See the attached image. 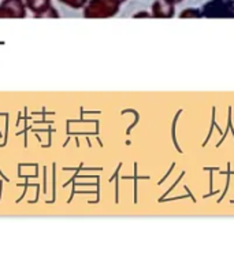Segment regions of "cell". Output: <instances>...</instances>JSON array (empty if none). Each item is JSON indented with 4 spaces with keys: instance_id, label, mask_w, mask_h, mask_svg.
Instances as JSON below:
<instances>
[{
    "instance_id": "6da1fadb",
    "label": "cell",
    "mask_w": 234,
    "mask_h": 263,
    "mask_svg": "<svg viewBox=\"0 0 234 263\" xmlns=\"http://www.w3.org/2000/svg\"><path fill=\"white\" fill-rule=\"evenodd\" d=\"M119 0H89L84 6L85 18H110L119 10Z\"/></svg>"
},
{
    "instance_id": "7a4b0ae2",
    "label": "cell",
    "mask_w": 234,
    "mask_h": 263,
    "mask_svg": "<svg viewBox=\"0 0 234 263\" xmlns=\"http://www.w3.org/2000/svg\"><path fill=\"white\" fill-rule=\"evenodd\" d=\"M26 6L24 0H2L0 3V18L21 20L26 16Z\"/></svg>"
},
{
    "instance_id": "5b68a950",
    "label": "cell",
    "mask_w": 234,
    "mask_h": 263,
    "mask_svg": "<svg viewBox=\"0 0 234 263\" xmlns=\"http://www.w3.org/2000/svg\"><path fill=\"white\" fill-rule=\"evenodd\" d=\"M123 2H125V0H119V3H123Z\"/></svg>"
},
{
    "instance_id": "277c9868",
    "label": "cell",
    "mask_w": 234,
    "mask_h": 263,
    "mask_svg": "<svg viewBox=\"0 0 234 263\" xmlns=\"http://www.w3.org/2000/svg\"><path fill=\"white\" fill-rule=\"evenodd\" d=\"M61 3L66 4V6H69V7L74 8V10H78V8H84L89 0H59Z\"/></svg>"
},
{
    "instance_id": "3957f363",
    "label": "cell",
    "mask_w": 234,
    "mask_h": 263,
    "mask_svg": "<svg viewBox=\"0 0 234 263\" xmlns=\"http://www.w3.org/2000/svg\"><path fill=\"white\" fill-rule=\"evenodd\" d=\"M29 11H32L36 18H41L49 8L52 7L51 0H24Z\"/></svg>"
}]
</instances>
